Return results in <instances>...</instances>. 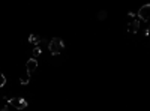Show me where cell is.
<instances>
[{
	"mask_svg": "<svg viewBox=\"0 0 150 111\" xmlns=\"http://www.w3.org/2000/svg\"><path fill=\"white\" fill-rule=\"evenodd\" d=\"M48 48H50V51H51V54L57 56V54H60L62 51H63L65 44H63V41H62V39H59V38H54V39H51V42H50Z\"/></svg>",
	"mask_w": 150,
	"mask_h": 111,
	"instance_id": "6da1fadb",
	"label": "cell"
},
{
	"mask_svg": "<svg viewBox=\"0 0 150 111\" xmlns=\"http://www.w3.org/2000/svg\"><path fill=\"white\" fill-rule=\"evenodd\" d=\"M9 105L17 110H24V108H27L29 102L26 99H23V98H12V99H9Z\"/></svg>",
	"mask_w": 150,
	"mask_h": 111,
	"instance_id": "7a4b0ae2",
	"label": "cell"
},
{
	"mask_svg": "<svg viewBox=\"0 0 150 111\" xmlns=\"http://www.w3.org/2000/svg\"><path fill=\"white\" fill-rule=\"evenodd\" d=\"M150 17V5H144L140 8L138 11V20H143V21H147Z\"/></svg>",
	"mask_w": 150,
	"mask_h": 111,
	"instance_id": "3957f363",
	"label": "cell"
},
{
	"mask_svg": "<svg viewBox=\"0 0 150 111\" xmlns=\"http://www.w3.org/2000/svg\"><path fill=\"white\" fill-rule=\"evenodd\" d=\"M36 68H38V60L36 59H30V60H27V63H26V71H27V75H32V74L36 71Z\"/></svg>",
	"mask_w": 150,
	"mask_h": 111,
	"instance_id": "277c9868",
	"label": "cell"
},
{
	"mask_svg": "<svg viewBox=\"0 0 150 111\" xmlns=\"http://www.w3.org/2000/svg\"><path fill=\"white\" fill-rule=\"evenodd\" d=\"M138 29H140V20L137 18V20H134V21L129 24L128 32H129V33H137V32H138Z\"/></svg>",
	"mask_w": 150,
	"mask_h": 111,
	"instance_id": "5b68a950",
	"label": "cell"
},
{
	"mask_svg": "<svg viewBox=\"0 0 150 111\" xmlns=\"http://www.w3.org/2000/svg\"><path fill=\"white\" fill-rule=\"evenodd\" d=\"M29 42H30V44H35V45H39L41 38H39V36H36V35H30V36H29Z\"/></svg>",
	"mask_w": 150,
	"mask_h": 111,
	"instance_id": "8992f818",
	"label": "cell"
},
{
	"mask_svg": "<svg viewBox=\"0 0 150 111\" xmlns=\"http://www.w3.org/2000/svg\"><path fill=\"white\" fill-rule=\"evenodd\" d=\"M29 81H30V75H26V77H21V78H20V83H21L23 86L29 84Z\"/></svg>",
	"mask_w": 150,
	"mask_h": 111,
	"instance_id": "52a82bcc",
	"label": "cell"
},
{
	"mask_svg": "<svg viewBox=\"0 0 150 111\" xmlns=\"http://www.w3.org/2000/svg\"><path fill=\"white\" fill-rule=\"evenodd\" d=\"M5 84H6V77L3 75L2 72H0V87H3Z\"/></svg>",
	"mask_w": 150,
	"mask_h": 111,
	"instance_id": "ba28073f",
	"label": "cell"
},
{
	"mask_svg": "<svg viewBox=\"0 0 150 111\" xmlns=\"http://www.w3.org/2000/svg\"><path fill=\"white\" fill-rule=\"evenodd\" d=\"M41 54V48L39 47H36V48H33V59H36L38 56Z\"/></svg>",
	"mask_w": 150,
	"mask_h": 111,
	"instance_id": "9c48e42d",
	"label": "cell"
},
{
	"mask_svg": "<svg viewBox=\"0 0 150 111\" xmlns=\"http://www.w3.org/2000/svg\"><path fill=\"white\" fill-rule=\"evenodd\" d=\"M98 18H99V20L107 18V12H105V11H101V12H99V15H98Z\"/></svg>",
	"mask_w": 150,
	"mask_h": 111,
	"instance_id": "30bf717a",
	"label": "cell"
},
{
	"mask_svg": "<svg viewBox=\"0 0 150 111\" xmlns=\"http://www.w3.org/2000/svg\"><path fill=\"white\" fill-rule=\"evenodd\" d=\"M2 111H9V107H5V108H2Z\"/></svg>",
	"mask_w": 150,
	"mask_h": 111,
	"instance_id": "8fae6325",
	"label": "cell"
}]
</instances>
